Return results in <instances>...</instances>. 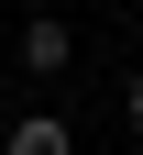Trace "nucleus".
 Instances as JSON below:
<instances>
[{"label":"nucleus","instance_id":"1","mask_svg":"<svg viewBox=\"0 0 143 155\" xmlns=\"http://www.w3.org/2000/svg\"><path fill=\"white\" fill-rule=\"evenodd\" d=\"M0 155H77V144H66V122H55V111H22Z\"/></svg>","mask_w":143,"mask_h":155},{"label":"nucleus","instance_id":"2","mask_svg":"<svg viewBox=\"0 0 143 155\" xmlns=\"http://www.w3.org/2000/svg\"><path fill=\"white\" fill-rule=\"evenodd\" d=\"M66 55H77V33H66V22H22V67H33V78H55Z\"/></svg>","mask_w":143,"mask_h":155},{"label":"nucleus","instance_id":"3","mask_svg":"<svg viewBox=\"0 0 143 155\" xmlns=\"http://www.w3.org/2000/svg\"><path fill=\"white\" fill-rule=\"evenodd\" d=\"M132 122H143V67H132Z\"/></svg>","mask_w":143,"mask_h":155}]
</instances>
